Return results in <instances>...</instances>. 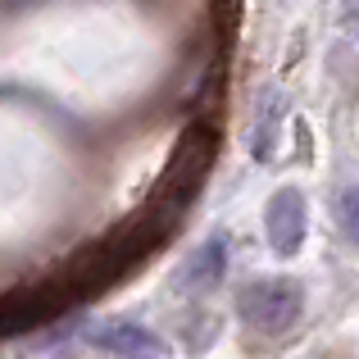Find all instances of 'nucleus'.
<instances>
[{
	"mask_svg": "<svg viewBox=\"0 0 359 359\" xmlns=\"http://www.w3.org/2000/svg\"><path fill=\"white\" fill-rule=\"evenodd\" d=\"M237 314L250 327H259V332L282 337L305 314V287H300L296 278H259V282H250V287H241Z\"/></svg>",
	"mask_w": 359,
	"mask_h": 359,
	"instance_id": "f257e3e1",
	"label": "nucleus"
},
{
	"mask_svg": "<svg viewBox=\"0 0 359 359\" xmlns=\"http://www.w3.org/2000/svg\"><path fill=\"white\" fill-rule=\"evenodd\" d=\"M264 232H269V245L291 259V255L305 245V232H309V205L296 187H278L273 201L264 205Z\"/></svg>",
	"mask_w": 359,
	"mask_h": 359,
	"instance_id": "f03ea898",
	"label": "nucleus"
},
{
	"mask_svg": "<svg viewBox=\"0 0 359 359\" xmlns=\"http://www.w3.org/2000/svg\"><path fill=\"white\" fill-rule=\"evenodd\" d=\"M282 123H287V100L282 91H264L259 100V114H255V128H250V155L255 159H273L282 141Z\"/></svg>",
	"mask_w": 359,
	"mask_h": 359,
	"instance_id": "7ed1b4c3",
	"label": "nucleus"
},
{
	"mask_svg": "<svg viewBox=\"0 0 359 359\" xmlns=\"http://www.w3.org/2000/svg\"><path fill=\"white\" fill-rule=\"evenodd\" d=\"M223 269H228V237H214L196 250L191 269H187V282H219Z\"/></svg>",
	"mask_w": 359,
	"mask_h": 359,
	"instance_id": "20e7f679",
	"label": "nucleus"
},
{
	"mask_svg": "<svg viewBox=\"0 0 359 359\" xmlns=\"http://www.w3.org/2000/svg\"><path fill=\"white\" fill-rule=\"evenodd\" d=\"M337 228L346 232L351 245H359V182L346 187V191L337 196Z\"/></svg>",
	"mask_w": 359,
	"mask_h": 359,
	"instance_id": "39448f33",
	"label": "nucleus"
},
{
	"mask_svg": "<svg viewBox=\"0 0 359 359\" xmlns=\"http://www.w3.org/2000/svg\"><path fill=\"white\" fill-rule=\"evenodd\" d=\"M337 18H341V27L351 36H359V0H341V14Z\"/></svg>",
	"mask_w": 359,
	"mask_h": 359,
	"instance_id": "423d86ee",
	"label": "nucleus"
}]
</instances>
